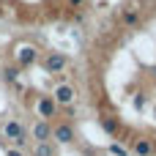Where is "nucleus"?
<instances>
[{"instance_id":"20e7f679","label":"nucleus","mask_w":156,"mask_h":156,"mask_svg":"<svg viewBox=\"0 0 156 156\" xmlns=\"http://www.w3.org/2000/svg\"><path fill=\"white\" fill-rule=\"evenodd\" d=\"M30 134H33V140H38V143H49V140H52V123H49V121H36L33 129H30Z\"/></svg>"},{"instance_id":"39448f33","label":"nucleus","mask_w":156,"mask_h":156,"mask_svg":"<svg viewBox=\"0 0 156 156\" xmlns=\"http://www.w3.org/2000/svg\"><path fill=\"white\" fill-rule=\"evenodd\" d=\"M36 110H38L41 121H47V118H55V115H58V104H55L49 96H41V99L36 101Z\"/></svg>"},{"instance_id":"9b49d317","label":"nucleus","mask_w":156,"mask_h":156,"mask_svg":"<svg viewBox=\"0 0 156 156\" xmlns=\"http://www.w3.org/2000/svg\"><path fill=\"white\" fill-rule=\"evenodd\" d=\"M101 126H104L107 134H118V129H121V126H118V118H110V115L101 118Z\"/></svg>"},{"instance_id":"7ed1b4c3","label":"nucleus","mask_w":156,"mask_h":156,"mask_svg":"<svg viewBox=\"0 0 156 156\" xmlns=\"http://www.w3.org/2000/svg\"><path fill=\"white\" fill-rule=\"evenodd\" d=\"M74 88L71 85H58L55 88V93H52V101L55 104H60V107H71V101H74Z\"/></svg>"},{"instance_id":"f8f14e48","label":"nucleus","mask_w":156,"mask_h":156,"mask_svg":"<svg viewBox=\"0 0 156 156\" xmlns=\"http://www.w3.org/2000/svg\"><path fill=\"white\" fill-rule=\"evenodd\" d=\"M16 77H19V69H16V66H5V69H3V80H5V82H14Z\"/></svg>"},{"instance_id":"f257e3e1","label":"nucleus","mask_w":156,"mask_h":156,"mask_svg":"<svg viewBox=\"0 0 156 156\" xmlns=\"http://www.w3.org/2000/svg\"><path fill=\"white\" fill-rule=\"evenodd\" d=\"M52 140L60 143V145L74 143V126H71V123H55V126H52Z\"/></svg>"},{"instance_id":"dca6fc26","label":"nucleus","mask_w":156,"mask_h":156,"mask_svg":"<svg viewBox=\"0 0 156 156\" xmlns=\"http://www.w3.org/2000/svg\"><path fill=\"white\" fill-rule=\"evenodd\" d=\"M99 156H110V154H99Z\"/></svg>"},{"instance_id":"1a4fd4ad","label":"nucleus","mask_w":156,"mask_h":156,"mask_svg":"<svg viewBox=\"0 0 156 156\" xmlns=\"http://www.w3.org/2000/svg\"><path fill=\"white\" fill-rule=\"evenodd\" d=\"M123 25H126V27H137V25H140V11L126 8V11H123Z\"/></svg>"},{"instance_id":"4468645a","label":"nucleus","mask_w":156,"mask_h":156,"mask_svg":"<svg viewBox=\"0 0 156 156\" xmlns=\"http://www.w3.org/2000/svg\"><path fill=\"white\" fill-rule=\"evenodd\" d=\"M85 3H88V0H66V5H69V8H82Z\"/></svg>"},{"instance_id":"2eb2a0df","label":"nucleus","mask_w":156,"mask_h":156,"mask_svg":"<svg viewBox=\"0 0 156 156\" xmlns=\"http://www.w3.org/2000/svg\"><path fill=\"white\" fill-rule=\"evenodd\" d=\"M5 154H8V156H22V151H16V148H5Z\"/></svg>"},{"instance_id":"f03ea898","label":"nucleus","mask_w":156,"mask_h":156,"mask_svg":"<svg viewBox=\"0 0 156 156\" xmlns=\"http://www.w3.org/2000/svg\"><path fill=\"white\" fill-rule=\"evenodd\" d=\"M69 66V60H66V55H60V52H49L47 58H44V69L49 71V74H58V71H63Z\"/></svg>"},{"instance_id":"0eeeda50","label":"nucleus","mask_w":156,"mask_h":156,"mask_svg":"<svg viewBox=\"0 0 156 156\" xmlns=\"http://www.w3.org/2000/svg\"><path fill=\"white\" fill-rule=\"evenodd\" d=\"M132 151H134L137 156H151V154H154V143L145 140V137H140V140L132 143Z\"/></svg>"},{"instance_id":"9d476101","label":"nucleus","mask_w":156,"mask_h":156,"mask_svg":"<svg viewBox=\"0 0 156 156\" xmlns=\"http://www.w3.org/2000/svg\"><path fill=\"white\" fill-rule=\"evenodd\" d=\"M33 156H55V145L52 143H38L33 148Z\"/></svg>"},{"instance_id":"ddd939ff","label":"nucleus","mask_w":156,"mask_h":156,"mask_svg":"<svg viewBox=\"0 0 156 156\" xmlns=\"http://www.w3.org/2000/svg\"><path fill=\"white\" fill-rule=\"evenodd\" d=\"M110 156H129V151L121 145H110Z\"/></svg>"},{"instance_id":"423d86ee","label":"nucleus","mask_w":156,"mask_h":156,"mask_svg":"<svg viewBox=\"0 0 156 156\" xmlns=\"http://www.w3.org/2000/svg\"><path fill=\"white\" fill-rule=\"evenodd\" d=\"M3 134H5V137H8L11 143H14L16 137H25L27 132H25V129H22V126L16 123V121H5V123H3Z\"/></svg>"},{"instance_id":"6e6552de","label":"nucleus","mask_w":156,"mask_h":156,"mask_svg":"<svg viewBox=\"0 0 156 156\" xmlns=\"http://www.w3.org/2000/svg\"><path fill=\"white\" fill-rule=\"evenodd\" d=\"M38 60V52L33 49V47H22L19 49V66H30V63H36Z\"/></svg>"}]
</instances>
